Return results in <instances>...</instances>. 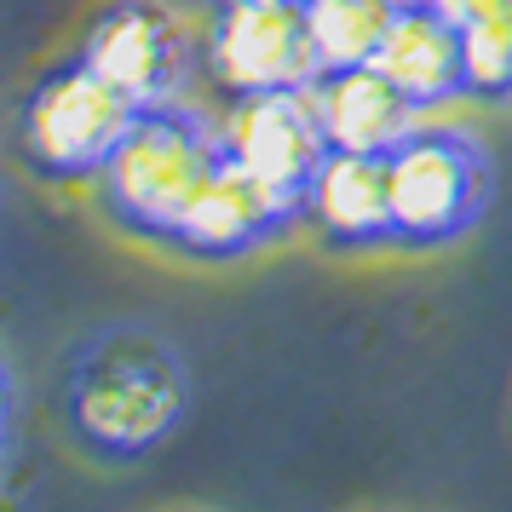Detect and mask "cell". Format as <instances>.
I'll list each match as a JSON object with an SVG mask.
<instances>
[{"mask_svg":"<svg viewBox=\"0 0 512 512\" xmlns=\"http://www.w3.org/2000/svg\"><path fill=\"white\" fill-rule=\"evenodd\" d=\"M70 438L98 461H139L190 409V374L179 351L144 323H110L75 340L58 386Z\"/></svg>","mask_w":512,"mask_h":512,"instance_id":"6da1fadb","label":"cell"},{"mask_svg":"<svg viewBox=\"0 0 512 512\" xmlns=\"http://www.w3.org/2000/svg\"><path fill=\"white\" fill-rule=\"evenodd\" d=\"M219 162V121H208L190 104H150L133 116L127 139L98 173V196L121 231L167 242L179 208L190 190L202 185V173Z\"/></svg>","mask_w":512,"mask_h":512,"instance_id":"7a4b0ae2","label":"cell"},{"mask_svg":"<svg viewBox=\"0 0 512 512\" xmlns=\"http://www.w3.org/2000/svg\"><path fill=\"white\" fill-rule=\"evenodd\" d=\"M133 116H139L133 98L110 87L87 58H70L29 87L24 110H18V156L41 179L81 185L104 173Z\"/></svg>","mask_w":512,"mask_h":512,"instance_id":"3957f363","label":"cell"},{"mask_svg":"<svg viewBox=\"0 0 512 512\" xmlns=\"http://www.w3.org/2000/svg\"><path fill=\"white\" fill-rule=\"evenodd\" d=\"M397 248L461 242L489 208V156L455 127H409L386 150Z\"/></svg>","mask_w":512,"mask_h":512,"instance_id":"277c9868","label":"cell"},{"mask_svg":"<svg viewBox=\"0 0 512 512\" xmlns=\"http://www.w3.org/2000/svg\"><path fill=\"white\" fill-rule=\"evenodd\" d=\"M208 75L225 93L311 87L323 75L305 0H213Z\"/></svg>","mask_w":512,"mask_h":512,"instance_id":"5b68a950","label":"cell"},{"mask_svg":"<svg viewBox=\"0 0 512 512\" xmlns=\"http://www.w3.org/2000/svg\"><path fill=\"white\" fill-rule=\"evenodd\" d=\"M305 219L300 202H288L282 190H271L265 179H254L248 167H236L225 150L219 162L202 173V185L190 190V202L179 208L167 248H179L190 259H248L259 248H271L277 236H288Z\"/></svg>","mask_w":512,"mask_h":512,"instance_id":"8992f818","label":"cell"},{"mask_svg":"<svg viewBox=\"0 0 512 512\" xmlns=\"http://www.w3.org/2000/svg\"><path fill=\"white\" fill-rule=\"evenodd\" d=\"M219 150L254 179L282 190L305 208L311 173L328 156V133L317 116L311 87H277V93H236L219 116Z\"/></svg>","mask_w":512,"mask_h":512,"instance_id":"52a82bcc","label":"cell"},{"mask_svg":"<svg viewBox=\"0 0 512 512\" xmlns=\"http://www.w3.org/2000/svg\"><path fill=\"white\" fill-rule=\"evenodd\" d=\"M81 58H87L110 87H121L139 110L173 104V98L185 93V75H190L185 29H179V18H173L167 6H156V0H110L93 18V29H87Z\"/></svg>","mask_w":512,"mask_h":512,"instance_id":"ba28073f","label":"cell"},{"mask_svg":"<svg viewBox=\"0 0 512 512\" xmlns=\"http://www.w3.org/2000/svg\"><path fill=\"white\" fill-rule=\"evenodd\" d=\"M305 219L334 248H380L397 242L392 167L386 150H328L305 190Z\"/></svg>","mask_w":512,"mask_h":512,"instance_id":"9c48e42d","label":"cell"},{"mask_svg":"<svg viewBox=\"0 0 512 512\" xmlns=\"http://www.w3.org/2000/svg\"><path fill=\"white\" fill-rule=\"evenodd\" d=\"M311 98H317V116H323L328 150H392L420 116L380 64L323 70L311 81Z\"/></svg>","mask_w":512,"mask_h":512,"instance_id":"30bf717a","label":"cell"},{"mask_svg":"<svg viewBox=\"0 0 512 512\" xmlns=\"http://www.w3.org/2000/svg\"><path fill=\"white\" fill-rule=\"evenodd\" d=\"M374 64L392 75L415 110H438L449 98H466V58L461 24L443 18L438 6H397Z\"/></svg>","mask_w":512,"mask_h":512,"instance_id":"8fae6325","label":"cell"},{"mask_svg":"<svg viewBox=\"0 0 512 512\" xmlns=\"http://www.w3.org/2000/svg\"><path fill=\"white\" fill-rule=\"evenodd\" d=\"M305 18L317 35L323 70H346V64H374L397 6L392 0H305Z\"/></svg>","mask_w":512,"mask_h":512,"instance_id":"7c38bea8","label":"cell"},{"mask_svg":"<svg viewBox=\"0 0 512 512\" xmlns=\"http://www.w3.org/2000/svg\"><path fill=\"white\" fill-rule=\"evenodd\" d=\"M461 58H466V98L507 104L512 98V12H489L461 24Z\"/></svg>","mask_w":512,"mask_h":512,"instance_id":"4fadbf2b","label":"cell"},{"mask_svg":"<svg viewBox=\"0 0 512 512\" xmlns=\"http://www.w3.org/2000/svg\"><path fill=\"white\" fill-rule=\"evenodd\" d=\"M443 18L455 24H472V18H489V12H507V0H438Z\"/></svg>","mask_w":512,"mask_h":512,"instance_id":"5bb4252c","label":"cell"},{"mask_svg":"<svg viewBox=\"0 0 512 512\" xmlns=\"http://www.w3.org/2000/svg\"><path fill=\"white\" fill-rule=\"evenodd\" d=\"M6 432H12V380L0 369V449H6Z\"/></svg>","mask_w":512,"mask_h":512,"instance_id":"9a60e30c","label":"cell"},{"mask_svg":"<svg viewBox=\"0 0 512 512\" xmlns=\"http://www.w3.org/2000/svg\"><path fill=\"white\" fill-rule=\"evenodd\" d=\"M392 6H438V0H392Z\"/></svg>","mask_w":512,"mask_h":512,"instance_id":"2e32d148","label":"cell"},{"mask_svg":"<svg viewBox=\"0 0 512 512\" xmlns=\"http://www.w3.org/2000/svg\"><path fill=\"white\" fill-rule=\"evenodd\" d=\"M507 12H512V0H507Z\"/></svg>","mask_w":512,"mask_h":512,"instance_id":"e0dca14e","label":"cell"}]
</instances>
